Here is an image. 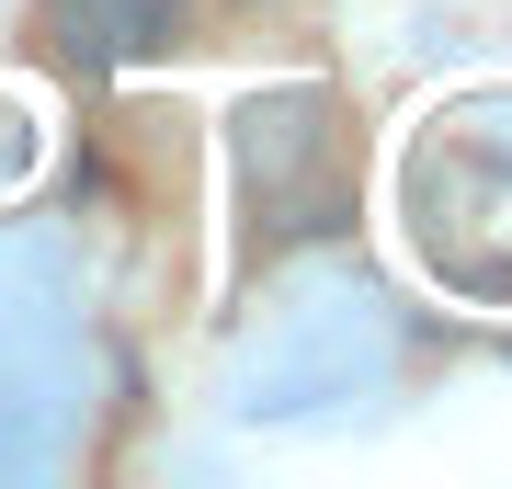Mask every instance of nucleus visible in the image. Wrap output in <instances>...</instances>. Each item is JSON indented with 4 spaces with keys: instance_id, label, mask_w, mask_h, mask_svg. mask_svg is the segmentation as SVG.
<instances>
[{
    "instance_id": "obj_2",
    "label": "nucleus",
    "mask_w": 512,
    "mask_h": 489,
    "mask_svg": "<svg viewBox=\"0 0 512 489\" xmlns=\"http://www.w3.org/2000/svg\"><path fill=\"white\" fill-rule=\"evenodd\" d=\"M46 35L69 69H114V57L171 35V0H46Z\"/></svg>"
},
{
    "instance_id": "obj_1",
    "label": "nucleus",
    "mask_w": 512,
    "mask_h": 489,
    "mask_svg": "<svg viewBox=\"0 0 512 489\" xmlns=\"http://www.w3.org/2000/svg\"><path fill=\"white\" fill-rule=\"evenodd\" d=\"M239 182L274 228H330L342 217V126L330 91H262L239 103Z\"/></svg>"
}]
</instances>
